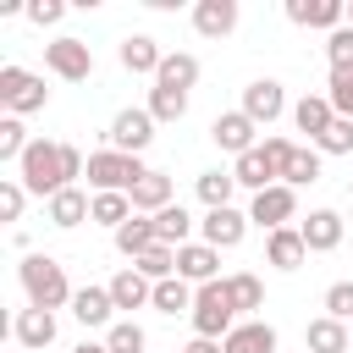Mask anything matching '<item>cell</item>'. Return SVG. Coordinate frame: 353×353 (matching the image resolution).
Here are the masks:
<instances>
[{"instance_id":"cell-2","label":"cell","mask_w":353,"mask_h":353,"mask_svg":"<svg viewBox=\"0 0 353 353\" xmlns=\"http://www.w3.org/2000/svg\"><path fill=\"white\" fill-rule=\"evenodd\" d=\"M17 281H22V292H28L33 309H50V314H55V309L72 303V281H66L61 259H50V254H22Z\"/></svg>"},{"instance_id":"cell-41","label":"cell","mask_w":353,"mask_h":353,"mask_svg":"<svg viewBox=\"0 0 353 353\" xmlns=\"http://www.w3.org/2000/svg\"><path fill=\"white\" fill-rule=\"evenodd\" d=\"M314 149H320V154H353V121H347V116H336V121H331V132H325Z\"/></svg>"},{"instance_id":"cell-7","label":"cell","mask_w":353,"mask_h":353,"mask_svg":"<svg viewBox=\"0 0 353 353\" xmlns=\"http://www.w3.org/2000/svg\"><path fill=\"white\" fill-rule=\"evenodd\" d=\"M248 221H254V226H265V237H270V232H281V226H292V221H298V188L276 182V188L254 193V204H248Z\"/></svg>"},{"instance_id":"cell-24","label":"cell","mask_w":353,"mask_h":353,"mask_svg":"<svg viewBox=\"0 0 353 353\" xmlns=\"http://www.w3.org/2000/svg\"><path fill=\"white\" fill-rule=\"evenodd\" d=\"M116 55H121V66H127V72H160V61H165L160 39H149V33H127Z\"/></svg>"},{"instance_id":"cell-34","label":"cell","mask_w":353,"mask_h":353,"mask_svg":"<svg viewBox=\"0 0 353 353\" xmlns=\"http://www.w3.org/2000/svg\"><path fill=\"white\" fill-rule=\"evenodd\" d=\"M94 221L99 226H127L132 221V193H94Z\"/></svg>"},{"instance_id":"cell-14","label":"cell","mask_w":353,"mask_h":353,"mask_svg":"<svg viewBox=\"0 0 353 353\" xmlns=\"http://www.w3.org/2000/svg\"><path fill=\"white\" fill-rule=\"evenodd\" d=\"M199 226H204V243H210V248H237V243H243V232H248V215L226 204V210H204V221H199Z\"/></svg>"},{"instance_id":"cell-33","label":"cell","mask_w":353,"mask_h":353,"mask_svg":"<svg viewBox=\"0 0 353 353\" xmlns=\"http://www.w3.org/2000/svg\"><path fill=\"white\" fill-rule=\"evenodd\" d=\"M132 270H138L143 281H171V276H176V248L154 243L149 254H138V259H132Z\"/></svg>"},{"instance_id":"cell-21","label":"cell","mask_w":353,"mask_h":353,"mask_svg":"<svg viewBox=\"0 0 353 353\" xmlns=\"http://www.w3.org/2000/svg\"><path fill=\"white\" fill-rule=\"evenodd\" d=\"M193 28L204 39H226L237 28V0H199L193 6Z\"/></svg>"},{"instance_id":"cell-27","label":"cell","mask_w":353,"mask_h":353,"mask_svg":"<svg viewBox=\"0 0 353 353\" xmlns=\"http://www.w3.org/2000/svg\"><path fill=\"white\" fill-rule=\"evenodd\" d=\"M154 83H160V88H182V94H188V88L199 83V55H188V50H171V55L160 61Z\"/></svg>"},{"instance_id":"cell-4","label":"cell","mask_w":353,"mask_h":353,"mask_svg":"<svg viewBox=\"0 0 353 353\" xmlns=\"http://www.w3.org/2000/svg\"><path fill=\"white\" fill-rule=\"evenodd\" d=\"M193 336H210V342H226V331L237 325V309L226 298V281H204L199 298H193Z\"/></svg>"},{"instance_id":"cell-10","label":"cell","mask_w":353,"mask_h":353,"mask_svg":"<svg viewBox=\"0 0 353 353\" xmlns=\"http://www.w3.org/2000/svg\"><path fill=\"white\" fill-rule=\"evenodd\" d=\"M254 132H259V127H254L243 110H226V116H215V121H210L215 149H226V154H237V160H243L248 149H259V143H254Z\"/></svg>"},{"instance_id":"cell-37","label":"cell","mask_w":353,"mask_h":353,"mask_svg":"<svg viewBox=\"0 0 353 353\" xmlns=\"http://www.w3.org/2000/svg\"><path fill=\"white\" fill-rule=\"evenodd\" d=\"M105 347H110V353H143V347H149V336H143V325H138V320H116V325L105 331Z\"/></svg>"},{"instance_id":"cell-18","label":"cell","mask_w":353,"mask_h":353,"mask_svg":"<svg viewBox=\"0 0 353 353\" xmlns=\"http://www.w3.org/2000/svg\"><path fill=\"white\" fill-rule=\"evenodd\" d=\"M298 232H303L309 254H331L342 243V215L336 210H309V221H298Z\"/></svg>"},{"instance_id":"cell-35","label":"cell","mask_w":353,"mask_h":353,"mask_svg":"<svg viewBox=\"0 0 353 353\" xmlns=\"http://www.w3.org/2000/svg\"><path fill=\"white\" fill-rule=\"evenodd\" d=\"M149 116H154V121H182V116H188V94L154 83V88H149Z\"/></svg>"},{"instance_id":"cell-38","label":"cell","mask_w":353,"mask_h":353,"mask_svg":"<svg viewBox=\"0 0 353 353\" xmlns=\"http://www.w3.org/2000/svg\"><path fill=\"white\" fill-rule=\"evenodd\" d=\"M325 99L336 116L353 121V66H331V83H325Z\"/></svg>"},{"instance_id":"cell-16","label":"cell","mask_w":353,"mask_h":353,"mask_svg":"<svg viewBox=\"0 0 353 353\" xmlns=\"http://www.w3.org/2000/svg\"><path fill=\"white\" fill-rule=\"evenodd\" d=\"M72 314H77V325H116V298H110V287H77L72 292Z\"/></svg>"},{"instance_id":"cell-13","label":"cell","mask_w":353,"mask_h":353,"mask_svg":"<svg viewBox=\"0 0 353 353\" xmlns=\"http://www.w3.org/2000/svg\"><path fill=\"white\" fill-rule=\"evenodd\" d=\"M44 215H50V226H61V232H72V226H83V221H94V199L83 193V188H61L50 204H44Z\"/></svg>"},{"instance_id":"cell-49","label":"cell","mask_w":353,"mask_h":353,"mask_svg":"<svg viewBox=\"0 0 353 353\" xmlns=\"http://www.w3.org/2000/svg\"><path fill=\"white\" fill-rule=\"evenodd\" d=\"M347 353H353V347H347Z\"/></svg>"},{"instance_id":"cell-22","label":"cell","mask_w":353,"mask_h":353,"mask_svg":"<svg viewBox=\"0 0 353 353\" xmlns=\"http://www.w3.org/2000/svg\"><path fill=\"white\" fill-rule=\"evenodd\" d=\"M154 243H160V232H154V215H132L127 226H116V254H121L127 265H132L138 254H149Z\"/></svg>"},{"instance_id":"cell-8","label":"cell","mask_w":353,"mask_h":353,"mask_svg":"<svg viewBox=\"0 0 353 353\" xmlns=\"http://www.w3.org/2000/svg\"><path fill=\"white\" fill-rule=\"evenodd\" d=\"M44 66L66 83H88L94 77V50L83 39H55V44H44Z\"/></svg>"},{"instance_id":"cell-28","label":"cell","mask_w":353,"mask_h":353,"mask_svg":"<svg viewBox=\"0 0 353 353\" xmlns=\"http://www.w3.org/2000/svg\"><path fill=\"white\" fill-rule=\"evenodd\" d=\"M232 176H237V188H254V193H265V188H276L281 176H276V165L265 160V149H248L237 165H232Z\"/></svg>"},{"instance_id":"cell-44","label":"cell","mask_w":353,"mask_h":353,"mask_svg":"<svg viewBox=\"0 0 353 353\" xmlns=\"http://www.w3.org/2000/svg\"><path fill=\"white\" fill-rule=\"evenodd\" d=\"M259 149H265V160L276 165V176H287V160H292V149H298V143H292V138H265Z\"/></svg>"},{"instance_id":"cell-48","label":"cell","mask_w":353,"mask_h":353,"mask_svg":"<svg viewBox=\"0 0 353 353\" xmlns=\"http://www.w3.org/2000/svg\"><path fill=\"white\" fill-rule=\"evenodd\" d=\"M347 28H353V6H347Z\"/></svg>"},{"instance_id":"cell-20","label":"cell","mask_w":353,"mask_h":353,"mask_svg":"<svg viewBox=\"0 0 353 353\" xmlns=\"http://www.w3.org/2000/svg\"><path fill=\"white\" fill-rule=\"evenodd\" d=\"M221 353H276V325H265V320H243V325L226 331Z\"/></svg>"},{"instance_id":"cell-39","label":"cell","mask_w":353,"mask_h":353,"mask_svg":"<svg viewBox=\"0 0 353 353\" xmlns=\"http://www.w3.org/2000/svg\"><path fill=\"white\" fill-rule=\"evenodd\" d=\"M28 127H22V116H0V160H22L28 154Z\"/></svg>"},{"instance_id":"cell-25","label":"cell","mask_w":353,"mask_h":353,"mask_svg":"<svg viewBox=\"0 0 353 353\" xmlns=\"http://www.w3.org/2000/svg\"><path fill=\"white\" fill-rule=\"evenodd\" d=\"M303 347H309V353H347V347H353V336H347V325H342V320L320 314V320H309Z\"/></svg>"},{"instance_id":"cell-15","label":"cell","mask_w":353,"mask_h":353,"mask_svg":"<svg viewBox=\"0 0 353 353\" xmlns=\"http://www.w3.org/2000/svg\"><path fill=\"white\" fill-rule=\"evenodd\" d=\"M215 265H221V248H210V243H182V248H176V276H182V281H193V287L221 281V276H215Z\"/></svg>"},{"instance_id":"cell-29","label":"cell","mask_w":353,"mask_h":353,"mask_svg":"<svg viewBox=\"0 0 353 353\" xmlns=\"http://www.w3.org/2000/svg\"><path fill=\"white\" fill-rule=\"evenodd\" d=\"M193 298H199V287L182 281V276L154 281V309H160V314H193Z\"/></svg>"},{"instance_id":"cell-46","label":"cell","mask_w":353,"mask_h":353,"mask_svg":"<svg viewBox=\"0 0 353 353\" xmlns=\"http://www.w3.org/2000/svg\"><path fill=\"white\" fill-rule=\"evenodd\" d=\"M182 353H221V342H210V336H193Z\"/></svg>"},{"instance_id":"cell-45","label":"cell","mask_w":353,"mask_h":353,"mask_svg":"<svg viewBox=\"0 0 353 353\" xmlns=\"http://www.w3.org/2000/svg\"><path fill=\"white\" fill-rule=\"evenodd\" d=\"M61 17H66L61 0H33V6H28V22H33V28H50V22H61Z\"/></svg>"},{"instance_id":"cell-32","label":"cell","mask_w":353,"mask_h":353,"mask_svg":"<svg viewBox=\"0 0 353 353\" xmlns=\"http://www.w3.org/2000/svg\"><path fill=\"white\" fill-rule=\"evenodd\" d=\"M154 232H160V243H165V248H182V243H188V232H193V215H188L182 204H165V210L154 215Z\"/></svg>"},{"instance_id":"cell-43","label":"cell","mask_w":353,"mask_h":353,"mask_svg":"<svg viewBox=\"0 0 353 353\" xmlns=\"http://www.w3.org/2000/svg\"><path fill=\"white\" fill-rule=\"evenodd\" d=\"M325 55H331V66H353V28H347V22L325 39Z\"/></svg>"},{"instance_id":"cell-9","label":"cell","mask_w":353,"mask_h":353,"mask_svg":"<svg viewBox=\"0 0 353 353\" xmlns=\"http://www.w3.org/2000/svg\"><path fill=\"white\" fill-rule=\"evenodd\" d=\"M237 110H243L254 127H270V121L287 110V94H281V83H276V77H254V83L243 88V105H237Z\"/></svg>"},{"instance_id":"cell-36","label":"cell","mask_w":353,"mask_h":353,"mask_svg":"<svg viewBox=\"0 0 353 353\" xmlns=\"http://www.w3.org/2000/svg\"><path fill=\"white\" fill-rule=\"evenodd\" d=\"M287 188H303V182H320V149L309 143V149H292V160H287V176H281Z\"/></svg>"},{"instance_id":"cell-5","label":"cell","mask_w":353,"mask_h":353,"mask_svg":"<svg viewBox=\"0 0 353 353\" xmlns=\"http://www.w3.org/2000/svg\"><path fill=\"white\" fill-rule=\"evenodd\" d=\"M0 105H6V116H33L50 105V88H44V77H33L22 66H0Z\"/></svg>"},{"instance_id":"cell-12","label":"cell","mask_w":353,"mask_h":353,"mask_svg":"<svg viewBox=\"0 0 353 353\" xmlns=\"http://www.w3.org/2000/svg\"><path fill=\"white\" fill-rule=\"evenodd\" d=\"M287 22H298V28H342L347 22V6L342 0H287Z\"/></svg>"},{"instance_id":"cell-19","label":"cell","mask_w":353,"mask_h":353,"mask_svg":"<svg viewBox=\"0 0 353 353\" xmlns=\"http://www.w3.org/2000/svg\"><path fill=\"white\" fill-rule=\"evenodd\" d=\"M265 259H270L276 270H298V265L309 259V243H303V232H298V226H281V232H270V237H265Z\"/></svg>"},{"instance_id":"cell-23","label":"cell","mask_w":353,"mask_h":353,"mask_svg":"<svg viewBox=\"0 0 353 353\" xmlns=\"http://www.w3.org/2000/svg\"><path fill=\"white\" fill-rule=\"evenodd\" d=\"M105 287H110L116 309H143V303H154V281H143V276H138L132 265H121V270H116V276H110Z\"/></svg>"},{"instance_id":"cell-47","label":"cell","mask_w":353,"mask_h":353,"mask_svg":"<svg viewBox=\"0 0 353 353\" xmlns=\"http://www.w3.org/2000/svg\"><path fill=\"white\" fill-rule=\"evenodd\" d=\"M72 353H110V347H105V342H77Z\"/></svg>"},{"instance_id":"cell-6","label":"cell","mask_w":353,"mask_h":353,"mask_svg":"<svg viewBox=\"0 0 353 353\" xmlns=\"http://www.w3.org/2000/svg\"><path fill=\"white\" fill-rule=\"evenodd\" d=\"M154 116H149V105H127V110H116V121H110V149H121V154H143L149 143H154Z\"/></svg>"},{"instance_id":"cell-17","label":"cell","mask_w":353,"mask_h":353,"mask_svg":"<svg viewBox=\"0 0 353 353\" xmlns=\"http://www.w3.org/2000/svg\"><path fill=\"white\" fill-rule=\"evenodd\" d=\"M292 121H298V132H309V143H320V138L331 132L336 110H331V99H325V94H303V99L292 105Z\"/></svg>"},{"instance_id":"cell-26","label":"cell","mask_w":353,"mask_h":353,"mask_svg":"<svg viewBox=\"0 0 353 353\" xmlns=\"http://www.w3.org/2000/svg\"><path fill=\"white\" fill-rule=\"evenodd\" d=\"M165 204H176V199H171V176H165V171H149V176L132 188V215H160Z\"/></svg>"},{"instance_id":"cell-30","label":"cell","mask_w":353,"mask_h":353,"mask_svg":"<svg viewBox=\"0 0 353 353\" xmlns=\"http://www.w3.org/2000/svg\"><path fill=\"white\" fill-rule=\"evenodd\" d=\"M226 298H232V309H237V314H254V309H265V287H259V276H254V270H237V276H226Z\"/></svg>"},{"instance_id":"cell-1","label":"cell","mask_w":353,"mask_h":353,"mask_svg":"<svg viewBox=\"0 0 353 353\" xmlns=\"http://www.w3.org/2000/svg\"><path fill=\"white\" fill-rule=\"evenodd\" d=\"M83 171H88L83 149H77V143H55V138H33L28 154L17 160V182H22L33 199H44V204H50L61 188H77Z\"/></svg>"},{"instance_id":"cell-40","label":"cell","mask_w":353,"mask_h":353,"mask_svg":"<svg viewBox=\"0 0 353 353\" xmlns=\"http://www.w3.org/2000/svg\"><path fill=\"white\" fill-rule=\"evenodd\" d=\"M22 204H28V188L17 176H0V221H22Z\"/></svg>"},{"instance_id":"cell-42","label":"cell","mask_w":353,"mask_h":353,"mask_svg":"<svg viewBox=\"0 0 353 353\" xmlns=\"http://www.w3.org/2000/svg\"><path fill=\"white\" fill-rule=\"evenodd\" d=\"M325 314L342 320V325L353 320V281H331V287H325Z\"/></svg>"},{"instance_id":"cell-31","label":"cell","mask_w":353,"mask_h":353,"mask_svg":"<svg viewBox=\"0 0 353 353\" xmlns=\"http://www.w3.org/2000/svg\"><path fill=\"white\" fill-rule=\"evenodd\" d=\"M232 193H237V176H232V171H199V199H204V210H226Z\"/></svg>"},{"instance_id":"cell-3","label":"cell","mask_w":353,"mask_h":353,"mask_svg":"<svg viewBox=\"0 0 353 353\" xmlns=\"http://www.w3.org/2000/svg\"><path fill=\"white\" fill-rule=\"evenodd\" d=\"M143 176H149V165H143L138 154H121V149L88 154V182H94V193H132Z\"/></svg>"},{"instance_id":"cell-11","label":"cell","mask_w":353,"mask_h":353,"mask_svg":"<svg viewBox=\"0 0 353 353\" xmlns=\"http://www.w3.org/2000/svg\"><path fill=\"white\" fill-rule=\"evenodd\" d=\"M55 331H61V325H55V314H50V309H33V303H28V309H17V320H11V336H17L28 353H44V347L55 342Z\"/></svg>"}]
</instances>
